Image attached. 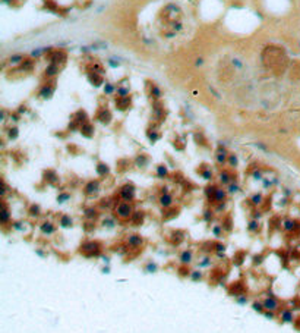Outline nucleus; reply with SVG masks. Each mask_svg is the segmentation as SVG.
<instances>
[{"label":"nucleus","mask_w":300,"mask_h":333,"mask_svg":"<svg viewBox=\"0 0 300 333\" xmlns=\"http://www.w3.org/2000/svg\"><path fill=\"white\" fill-rule=\"evenodd\" d=\"M224 197H226V194H224V191H217V192H215V198H217L218 201H221V200H224Z\"/></svg>","instance_id":"11"},{"label":"nucleus","mask_w":300,"mask_h":333,"mask_svg":"<svg viewBox=\"0 0 300 333\" xmlns=\"http://www.w3.org/2000/svg\"><path fill=\"white\" fill-rule=\"evenodd\" d=\"M192 260V251H185L182 254V263L183 264H189Z\"/></svg>","instance_id":"6"},{"label":"nucleus","mask_w":300,"mask_h":333,"mask_svg":"<svg viewBox=\"0 0 300 333\" xmlns=\"http://www.w3.org/2000/svg\"><path fill=\"white\" fill-rule=\"evenodd\" d=\"M54 229H53V226L50 224V223H45V224H42V232L44 233H51Z\"/></svg>","instance_id":"9"},{"label":"nucleus","mask_w":300,"mask_h":333,"mask_svg":"<svg viewBox=\"0 0 300 333\" xmlns=\"http://www.w3.org/2000/svg\"><path fill=\"white\" fill-rule=\"evenodd\" d=\"M127 244L132 245V247H138V245L142 244V238H141L139 235H130L129 236V239H127Z\"/></svg>","instance_id":"3"},{"label":"nucleus","mask_w":300,"mask_h":333,"mask_svg":"<svg viewBox=\"0 0 300 333\" xmlns=\"http://www.w3.org/2000/svg\"><path fill=\"white\" fill-rule=\"evenodd\" d=\"M60 224H62V226H70V224H72V220L69 219L68 216H65V217L62 219V222H60Z\"/></svg>","instance_id":"10"},{"label":"nucleus","mask_w":300,"mask_h":333,"mask_svg":"<svg viewBox=\"0 0 300 333\" xmlns=\"http://www.w3.org/2000/svg\"><path fill=\"white\" fill-rule=\"evenodd\" d=\"M81 251L86 255V257L91 255L89 252H94V255H98V254L101 252V251H100V245H97V244H94V242H88V244H85V245L81 248Z\"/></svg>","instance_id":"1"},{"label":"nucleus","mask_w":300,"mask_h":333,"mask_svg":"<svg viewBox=\"0 0 300 333\" xmlns=\"http://www.w3.org/2000/svg\"><path fill=\"white\" fill-rule=\"evenodd\" d=\"M170 201H171V198H170L168 195H165V197L161 198V203H163V204H170Z\"/></svg>","instance_id":"12"},{"label":"nucleus","mask_w":300,"mask_h":333,"mask_svg":"<svg viewBox=\"0 0 300 333\" xmlns=\"http://www.w3.org/2000/svg\"><path fill=\"white\" fill-rule=\"evenodd\" d=\"M133 217H135V219H130V222L133 223V224H139V223H142V220H144V214H142V213H136Z\"/></svg>","instance_id":"8"},{"label":"nucleus","mask_w":300,"mask_h":333,"mask_svg":"<svg viewBox=\"0 0 300 333\" xmlns=\"http://www.w3.org/2000/svg\"><path fill=\"white\" fill-rule=\"evenodd\" d=\"M122 197L124 200H132L133 198V186H124L122 191Z\"/></svg>","instance_id":"4"},{"label":"nucleus","mask_w":300,"mask_h":333,"mask_svg":"<svg viewBox=\"0 0 300 333\" xmlns=\"http://www.w3.org/2000/svg\"><path fill=\"white\" fill-rule=\"evenodd\" d=\"M264 305H265V308H269V310H274L275 307H277V301L274 299V298H268L265 302H264Z\"/></svg>","instance_id":"7"},{"label":"nucleus","mask_w":300,"mask_h":333,"mask_svg":"<svg viewBox=\"0 0 300 333\" xmlns=\"http://www.w3.org/2000/svg\"><path fill=\"white\" fill-rule=\"evenodd\" d=\"M283 317H284V320H290V319H291V314H290V313H284V314H283Z\"/></svg>","instance_id":"14"},{"label":"nucleus","mask_w":300,"mask_h":333,"mask_svg":"<svg viewBox=\"0 0 300 333\" xmlns=\"http://www.w3.org/2000/svg\"><path fill=\"white\" fill-rule=\"evenodd\" d=\"M158 170H160V172H158V173H160V175H165V173H167V170H165V167H160V169H158Z\"/></svg>","instance_id":"13"},{"label":"nucleus","mask_w":300,"mask_h":333,"mask_svg":"<svg viewBox=\"0 0 300 333\" xmlns=\"http://www.w3.org/2000/svg\"><path fill=\"white\" fill-rule=\"evenodd\" d=\"M243 258H245V252H243V251H239V254L233 257V261H234L236 266H240V264L243 263Z\"/></svg>","instance_id":"5"},{"label":"nucleus","mask_w":300,"mask_h":333,"mask_svg":"<svg viewBox=\"0 0 300 333\" xmlns=\"http://www.w3.org/2000/svg\"><path fill=\"white\" fill-rule=\"evenodd\" d=\"M117 214H119L120 217H130V214H132V206L127 204V203L119 204V207H117Z\"/></svg>","instance_id":"2"}]
</instances>
